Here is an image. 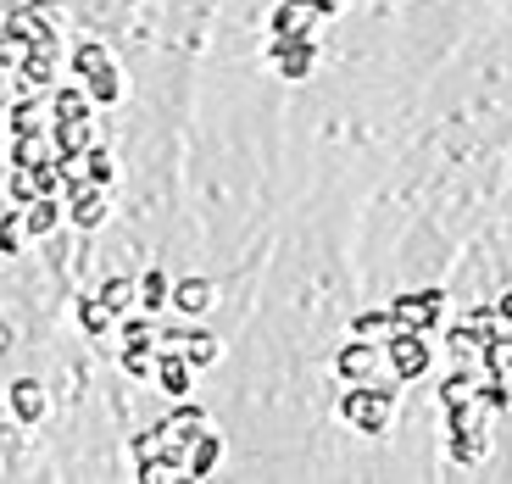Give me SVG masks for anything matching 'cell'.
I'll return each instance as SVG.
<instances>
[{
	"label": "cell",
	"instance_id": "1",
	"mask_svg": "<svg viewBox=\"0 0 512 484\" xmlns=\"http://www.w3.org/2000/svg\"><path fill=\"white\" fill-rule=\"evenodd\" d=\"M401 395V379H368V384H351L340 395V418L362 434H384L390 429V407H396Z\"/></svg>",
	"mask_w": 512,
	"mask_h": 484
},
{
	"label": "cell",
	"instance_id": "2",
	"mask_svg": "<svg viewBox=\"0 0 512 484\" xmlns=\"http://www.w3.org/2000/svg\"><path fill=\"white\" fill-rule=\"evenodd\" d=\"M384 362H390V373H396L401 384L423 379V373H429V340H423L418 329H390L384 334Z\"/></svg>",
	"mask_w": 512,
	"mask_h": 484
},
{
	"label": "cell",
	"instance_id": "3",
	"mask_svg": "<svg viewBox=\"0 0 512 484\" xmlns=\"http://www.w3.org/2000/svg\"><path fill=\"white\" fill-rule=\"evenodd\" d=\"M268 62L279 67V78H307L312 62H318L312 28H301V34H273V39H268Z\"/></svg>",
	"mask_w": 512,
	"mask_h": 484
},
{
	"label": "cell",
	"instance_id": "4",
	"mask_svg": "<svg viewBox=\"0 0 512 484\" xmlns=\"http://www.w3.org/2000/svg\"><path fill=\"white\" fill-rule=\"evenodd\" d=\"M379 362H384V345L379 340H357V334L334 351V373H340L346 384H368L373 373H379Z\"/></svg>",
	"mask_w": 512,
	"mask_h": 484
},
{
	"label": "cell",
	"instance_id": "5",
	"mask_svg": "<svg viewBox=\"0 0 512 484\" xmlns=\"http://www.w3.org/2000/svg\"><path fill=\"white\" fill-rule=\"evenodd\" d=\"M62 217L73 223V229L95 234V229L106 223V190H95L90 179H84V184H73V190L62 195Z\"/></svg>",
	"mask_w": 512,
	"mask_h": 484
},
{
	"label": "cell",
	"instance_id": "6",
	"mask_svg": "<svg viewBox=\"0 0 512 484\" xmlns=\"http://www.w3.org/2000/svg\"><path fill=\"white\" fill-rule=\"evenodd\" d=\"M151 379H156V390L162 395H190V379H195V368L184 362V351L179 345H156V362H151Z\"/></svg>",
	"mask_w": 512,
	"mask_h": 484
},
{
	"label": "cell",
	"instance_id": "7",
	"mask_svg": "<svg viewBox=\"0 0 512 484\" xmlns=\"http://www.w3.org/2000/svg\"><path fill=\"white\" fill-rule=\"evenodd\" d=\"M45 140H51V156L73 162V156H84V145H95V128H90V117H51Z\"/></svg>",
	"mask_w": 512,
	"mask_h": 484
},
{
	"label": "cell",
	"instance_id": "8",
	"mask_svg": "<svg viewBox=\"0 0 512 484\" xmlns=\"http://www.w3.org/2000/svg\"><path fill=\"white\" fill-rule=\"evenodd\" d=\"M212 301H218V284H212V279H201V273H195V279L167 284V306H179L184 318H201V312H206Z\"/></svg>",
	"mask_w": 512,
	"mask_h": 484
},
{
	"label": "cell",
	"instance_id": "9",
	"mask_svg": "<svg viewBox=\"0 0 512 484\" xmlns=\"http://www.w3.org/2000/svg\"><path fill=\"white\" fill-rule=\"evenodd\" d=\"M12 73H17V84H23V90H39V95H45V90L56 84V51H39V45H28V51L17 56Z\"/></svg>",
	"mask_w": 512,
	"mask_h": 484
},
{
	"label": "cell",
	"instance_id": "10",
	"mask_svg": "<svg viewBox=\"0 0 512 484\" xmlns=\"http://www.w3.org/2000/svg\"><path fill=\"white\" fill-rule=\"evenodd\" d=\"M218 462H223V434L218 429H201L190 440V457H184V479H212Z\"/></svg>",
	"mask_w": 512,
	"mask_h": 484
},
{
	"label": "cell",
	"instance_id": "11",
	"mask_svg": "<svg viewBox=\"0 0 512 484\" xmlns=\"http://www.w3.org/2000/svg\"><path fill=\"white\" fill-rule=\"evenodd\" d=\"M56 223H62V195H34L23 206V234L28 240H51Z\"/></svg>",
	"mask_w": 512,
	"mask_h": 484
},
{
	"label": "cell",
	"instance_id": "12",
	"mask_svg": "<svg viewBox=\"0 0 512 484\" xmlns=\"http://www.w3.org/2000/svg\"><path fill=\"white\" fill-rule=\"evenodd\" d=\"M84 78V95H90V106H117L123 101V78H117V62L106 56V62H95L90 73H78Z\"/></svg>",
	"mask_w": 512,
	"mask_h": 484
},
{
	"label": "cell",
	"instance_id": "13",
	"mask_svg": "<svg viewBox=\"0 0 512 484\" xmlns=\"http://www.w3.org/2000/svg\"><path fill=\"white\" fill-rule=\"evenodd\" d=\"M6 128L12 134H45V95L23 90L17 101H6Z\"/></svg>",
	"mask_w": 512,
	"mask_h": 484
},
{
	"label": "cell",
	"instance_id": "14",
	"mask_svg": "<svg viewBox=\"0 0 512 484\" xmlns=\"http://www.w3.org/2000/svg\"><path fill=\"white\" fill-rule=\"evenodd\" d=\"M90 95H84V84H51L45 90V117H90Z\"/></svg>",
	"mask_w": 512,
	"mask_h": 484
},
{
	"label": "cell",
	"instance_id": "15",
	"mask_svg": "<svg viewBox=\"0 0 512 484\" xmlns=\"http://www.w3.org/2000/svg\"><path fill=\"white\" fill-rule=\"evenodd\" d=\"M446 451L457 468H479L490 457V434L485 429H462V434H446Z\"/></svg>",
	"mask_w": 512,
	"mask_h": 484
},
{
	"label": "cell",
	"instance_id": "16",
	"mask_svg": "<svg viewBox=\"0 0 512 484\" xmlns=\"http://www.w3.org/2000/svg\"><path fill=\"white\" fill-rule=\"evenodd\" d=\"M201 429H206V412L195 407V401H184V395H179V407H173V418H162V434L167 440H179V446H190Z\"/></svg>",
	"mask_w": 512,
	"mask_h": 484
},
{
	"label": "cell",
	"instance_id": "17",
	"mask_svg": "<svg viewBox=\"0 0 512 484\" xmlns=\"http://www.w3.org/2000/svg\"><path fill=\"white\" fill-rule=\"evenodd\" d=\"M12 418L23 423V429H34V423L45 418V390H39L34 379H17L12 384Z\"/></svg>",
	"mask_w": 512,
	"mask_h": 484
},
{
	"label": "cell",
	"instance_id": "18",
	"mask_svg": "<svg viewBox=\"0 0 512 484\" xmlns=\"http://www.w3.org/2000/svg\"><path fill=\"white\" fill-rule=\"evenodd\" d=\"M167 284H173V279H167L162 268H145L140 279H134V301H140V312H151V318L162 312V306H167Z\"/></svg>",
	"mask_w": 512,
	"mask_h": 484
},
{
	"label": "cell",
	"instance_id": "19",
	"mask_svg": "<svg viewBox=\"0 0 512 484\" xmlns=\"http://www.w3.org/2000/svg\"><path fill=\"white\" fill-rule=\"evenodd\" d=\"M318 17L307 12V0H279L273 6V17H268V28L273 34H301V28H312Z\"/></svg>",
	"mask_w": 512,
	"mask_h": 484
},
{
	"label": "cell",
	"instance_id": "20",
	"mask_svg": "<svg viewBox=\"0 0 512 484\" xmlns=\"http://www.w3.org/2000/svg\"><path fill=\"white\" fill-rule=\"evenodd\" d=\"M78 329L90 334V340H106V334L117 329V318L106 312L101 301H95V295H78Z\"/></svg>",
	"mask_w": 512,
	"mask_h": 484
},
{
	"label": "cell",
	"instance_id": "21",
	"mask_svg": "<svg viewBox=\"0 0 512 484\" xmlns=\"http://www.w3.org/2000/svg\"><path fill=\"white\" fill-rule=\"evenodd\" d=\"M95 301L112 312V318H123V312H134V279H123V273H112V279L95 290Z\"/></svg>",
	"mask_w": 512,
	"mask_h": 484
},
{
	"label": "cell",
	"instance_id": "22",
	"mask_svg": "<svg viewBox=\"0 0 512 484\" xmlns=\"http://www.w3.org/2000/svg\"><path fill=\"white\" fill-rule=\"evenodd\" d=\"M184 362H190V368H212V362H218V334H206V329H184Z\"/></svg>",
	"mask_w": 512,
	"mask_h": 484
},
{
	"label": "cell",
	"instance_id": "23",
	"mask_svg": "<svg viewBox=\"0 0 512 484\" xmlns=\"http://www.w3.org/2000/svg\"><path fill=\"white\" fill-rule=\"evenodd\" d=\"M390 312V329H418V334H429V323H423V301H418V290L412 295H396V301L384 306Z\"/></svg>",
	"mask_w": 512,
	"mask_h": 484
},
{
	"label": "cell",
	"instance_id": "24",
	"mask_svg": "<svg viewBox=\"0 0 512 484\" xmlns=\"http://www.w3.org/2000/svg\"><path fill=\"white\" fill-rule=\"evenodd\" d=\"M78 167H84V179L95 184V190H106V184H112V151H106V145H84V156H78Z\"/></svg>",
	"mask_w": 512,
	"mask_h": 484
},
{
	"label": "cell",
	"instance_id": "25",
	"mask_svg": "<svg viewBox=\"0 0 512 484\" xmlns=\"http://www.w3.org/2000/svg\"><path fill=\"white\" fill-rule=\"evenodd\" d=\"M12 167H34V162H45V156H51V140H45V134H12Z\"/></svg>",
	"mask_w": 512,
	"mask_h": 484
},
{
	"label": "cell",
	"instance_id": "26",
	"mask_svg": "<svg viewBox=\"0 0 512 484\" xmlns=\"http://www.w3.org/2000/svg\"><path fill=\"white\" fill-rule=\"evenodd\" d=\"M474 384H479V368L446 373V379H440V407H457V401H468V395H474Z\"/></svg>",
	"mask_w": 512,
	"mask_h": 484
},
{
	"label": "cell",
	"instance_id": "27",
	"mask_svg": "<svg viewBox=\"0 0 512 484\" xmlns=\"http://www.w3.org/2000/svg\"><path fill=\"white\" fill-rule=\"evenodd\" d=\"M117 329H123L128 345H145V351H156V323H151V312H123V318H117Z\"/></svg>",
	"mask_w": 512,
	"mask_h": 484
},
{
	"label": "cell",
	"instance_id": "28",
	"mask_svg": "<svg viewBox=\"0 0 512 484\" xmlns=\"http://www.w3.org/2000/svg\"><path fill=\"white\" fill-rule=\"evenodd\" d=\"M23 206H6V212H0V256H17L23 251Z\"/></svg>",
	"mask_w": 512,
	"mask_h": 484
},
{
	"label": "cell",
	"instance_id": "29",
	"mask_svg": "<svg viewBox=\"0 0 512 484\" xmlns=\"http://www.w3.org/2000/svg\"><path fill=\"white\" fill-rule=\"evenodd\" d=\"M351 334H357V340H384V334H390V312H384V306L357 312V318H351Z\"/></svg>",
	"mask_w": 512,
	"mask_h": 484
},
{
	"label": "cell",
	"instance_id": "30",
	"mask_svg": "<svg viewBox=\"0 0 512 484\" xmlns=\"http://www.w3.org/2000/svg\"><path fill=\"white\" fill-rule=\"evenodd\" d=\"M151 362H156V351H145V345H123V373L128 379H151Z\"/></svg>",
	"mask_w": 512,
	"mask_h": 484
},
{
	"label": "cell",
	"instance_id": "31",
	"mask_svg": "<svg viewBox=\"0 0 512 484\" xmlns=\"http://www.w3.org/2000/svg\"><path fill=\"white\" fill-rule=\"evenodd\" d=\"M23 51H28V39H23V34H12V28H0V73H12Z\"/></svg>",
	"mask_w": 512,
	"mask_h": 484
},
{
	"label": "cell",
	"instance_id": "32",
	"mask_svg": "<svg viewBox=\"0 0 512 484\" xmlns=\"http://www.w3.org/2000/svg\"><path fill=\"white\" fill-rule=\"evenodd\" d=\"M6 201H12V206L34 201V179H28V167H12V179H6Z\"/></svg>",
	"mask_w": 512,
	"mask_h": 484
},
{
	"label": "cell",
	"instance_id": "33",
	"mask_svg": "<svg viewBox=\"0 0 512 484\" xmlns=\"http://www.w3.org/2000/svg\"><path fill=\"white\" fill-rule=\"evenodd\" d=\"M418 301H423V323H429V334H435L440 329V312H446V290L429 284V290H418Z\"/></svg>",
	"mask_w": 512,
	"mask_h": 484
},
{
	"label": "cell",
	"instance_id": "34",
	"mask_svg": "<svg viewBox=\"0 0 512 484\" xmlns=\"http://www.w3.org/2000/svg\"><path fill=\"white\" fill-rule=\"evenodd\" d=\"M167 434H162V423H151V429H140L134 440H128V451H134V462L140 457H156V446H162Z\"/></svg>",
	"mask_w": 512,
	"mask_h": 484
},
{
	"label": "cell",
	"instance_id": "35",
	"mask_svg": "<svg viewBox=\"0 0 512 484\" xmlns=\"http://www.w3.org/2000/svg\"><path fill=\"white\" fill-rule=\"evenodd\" d=\"M446 345L457 351V357H474V329H468V323H457V329L446 334Z\"/></svg>",
	"mask_w": 512,
	"mask_h": 484
},
{
	"label": "cell",
	"instance_id": "36",
	"mask_svg": "<svg viewBox=\"0 0 512 484\" xmlns=\"http://www.w3.org/2000/svg\"><path fill=\"white\" fill-rule=\"evenodd\" d=\"M490 306H496V323H501V329H512V295H496Z\"/></svg>",
	"mask_w": 512,
	"mask_h": 484
},
{
	"label": "cell",
	"instance_id": "37",
	"mask_svg": "<svg viewBox=\"0 0 512 484\" xmlns=\"http://www.w3.org/2000/svg\"><path fill=\"white\" fill-rule=\"evenodd\" d=\"M307 12L323 23V17H334V12H340V0H307Z\"/></svg>",
	"mask_w": 512,
	"mask_h": 484
}]
</instances>
